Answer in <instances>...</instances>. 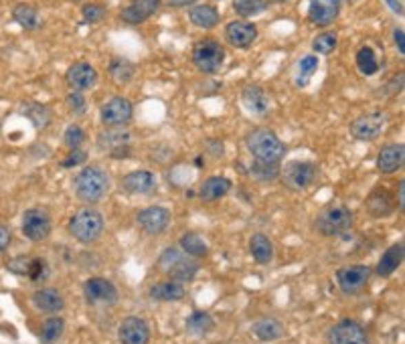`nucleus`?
I'll return each mask as SVG.
<instances>
[{"label":"nucleus","mask_w":405,"mask_h":344,"mask_svg":"<svg viewBox=\"0 0 405 344\" xmlns=\"http://www.w3.org/2000/svg\"><path fill=\"white\" fill-rule=\"evenodd\" d=\"M245 146H247V152L253 156L256 162L280 164L284 154H286L284 142L270 128H256V130H251L247 134V138H245Z\"/></svg>","instance_id":"f257e3e1"},{"label":"nucleus","mask_w":405,"mask_h":344,"mask_svg":"<svg viewBox=\"0 0 405 344\" xmlns=\"http://www.w3.org/2000/svg\"><path fill=\"white\" fill-rule=\"evenodd\" d=\"M73 191L79 201L83 203H98L110 191V178L100 166H85L75 174Z\"/></svg>","instance_id":"f03ea898"},{"label":"nucleus","mask_w":405,"mask_h":344,"mask_svg":"<svg viewBox=\"0 0 405 344\" xmlns=\"http://www.w3.org/2000/svg\"><path fill=\"white\" fill-rule=\"evenodd\" d=\"M69 233L79 243H94L100 239L103 233V217L100 211L92 206L79 208L69 219Z\"/></svg>","instance_id":"7ed1b4c3"},{"label":"nucleus","mask_w":405,"mask_h":344,"mask_svg":"<svg viewBox=\"0 0 405 344\" xmlns=\"http://www.w3.org/2000/svg\"><path fill=\"white\" fill-rule=\"evenodd\" d=\"M158 268L165 274H169L174 281H189L199 272V264L176 247H169L163 251L158 259Z\"/></svg>","instance_id":"20e7f679"},{"label":"nucleus","mask_w":405,"mask_h":344,"mask_svg":"<svg viewBox=\"0 0 405 344\" xmlns=\"http://www.w3.org/2000/svg\"><path fill=\"white\" fill-rule=\"evenodd\" d=\"M193 63L195 67L199 69L205 75H213L217 73L219 69L223 67V61H225V49L219 41L215 39H201L195 43L193 47Z\"/></svg>","instance_id":"39448f33"},{"label":"nucleus","mask_w":405,"mask_h":344,"mask_svg":"<svg viewBox=\"0 0 405 344\" xmlns=\"http://www.w3.org/2000/svg\"><path fill=\"white\" fill-rule=\"evenodd\" d=\"M351 225H353V213L342 205L326 206L316 217V229L326 237L340 235V233L349 231Z\"/></svg>","instance_id":"423d86ee"},{"label":"nucleus","mask_w":405,"mask_h":344,"mask_svg":"<svg viewBox=\"0 0 405 344\" xmlns=\"http://www.w3.org/2000/svg\"><path fill=\"white\" fill-rule=\"evenodd\" d=\"M134 105L130 100L116 96L100 107V120L105 128H126L132 122Z\"/></svg>","instance_id":"0eeeda50"},{"label":"nucleus","mask_w":405,"mask_h":344,"mask_svg":"<svg viewBox=\"0 0 405 344\" xmlns=\"http://www.w3.org/2000/svg\"><path fill=\"white\" fill-rule=\"evenodd\" d=\"M389 122V116L385 111H369L353 120L351 124V136L359 142H373L383 134L385 126Z\"/></svg>","instance_id":"6e6552de"},{"label":"nucleus","mask_w":405,"mask_h":344,"mask_svg":"<svg viewBox=\"0 0 405 344\" xmlns=\"http://www.w3.org/2000/svg\"><path fill=\"white\" fill-rule=\"evenodd\" d=\"M280 176L284 178L286 186L292 191L308 189L316 178V166L308 160H292L284 169H280Z\"/></svg>","instance_id":"1a4fd4ad"},{"label":"nucleus","mask_w":405,"mask_h":344,"mask_svg":"<svg viewBox=\"0 0 405 344\" xmlns=\"http://www.w3.org/2000/svg\"><path fill=\"white\" fill-rule=\"evenodd\" d=\"M21 227L29 241H45L51 233V217L43 208H29L23 215Z\"/></svg>","instance_id":"9d476101"},{"label":"nucleus","mask_w":405,"mask_h":344,"mask_svg":"<svg viewBox=\"0 0 405 344\" xmlns=\"http://www.w3.org/2000/svg\"><path fill=\"white\" fill-rule=\"evenodd\" d=\"M130 142L132 134L122 128H107L98 136V146L101 150H107L112 158H126L130 154Z\"/></svg>","instance_id":"9b49d317"},{"label":"nucleus","mask_w":405,"mask_h":344,"mask_svg":"<svg viewBox=\"0 0 405 344\" xmlns=\"http://www.w3.org/2000/svg\"><path fill=\"white\" fill-rule=\"evenodd\" d=\"M65 83L71 92H87L98 83V71L85 61H77L68 69Z\"/></svg>","instance_id":"f8f14e48"},{"label":"nucleus","mask_w":405,"mask_h":344,"mask_svg":"<svg viewBox=\"0 0 405 344\" xmlns=\"http://www.w3.org/2000/svg\"><path fill=\"white\" fill-rule=\"evenodd\" d=\"M83 296H85L87 304H92V306L114 304L118 300V290L112 281H107L103 277H92L83 286Z\"/></svg>","instance_id":"ddd939ff"},{"label":"nucleus","mask_w":405,"mask_h":344,"mask_svg":"<svg viewBox=\"0 0 405 344\" xmlns=\"http://www.w3.org/2000/svg\"><path fill=\"white\" fill-rule=\"evenodd\" d=\"M331 344H369V338L361 324L355 320H340L329 332Z\"/></svg>","instance_id":"4468645a"},{"label":"nucleus","mask_w":405,"mask_h":344,"mask_svg":"<svg viewBox=\"0 0 405 344\" xmlns=\"http://www.w3.org/2000/svg\"><path fill=\"white\" fill-rule=\"evenodd\" d=\"M258 39V29L253 23L247 21H231L225 27V41L233 47V49H249Z\"/></svg>","instance_id":"2eb2a0df"},{"label":"nucleus","mask_w":405,"mask_h":344,"mask_svg":"<svg viewBox=\"0 0 405 344\" xmlns=\"http://www.w3.org/2000/svg\"><path fill=\"white\" fill-rule=\"evenodd\" d=\"M138 225L142 227L144 233L148 235H158L163 233L170 223V211L165 206H148L138 213L136 217Z\"/></svg>","instance_id":"dca6fc26"},{"label":"nucleus","mask_w":405,"mask_h":344,"mask_svg":"<svg viewBox=\"0 0 405 344\" xmlns=\"http://www.w3.org/2000/svg\"><path fill=\"white\" fill-rule=\"evenodd\" d=\"M340 6H342V0H310L308 19L316 27H329L338 19Z\"/></svg>","instance_id":"f3484780"},{"label":"nucleus","mask_w":405,"mask_h":344,"mask_svg":"<svg viewBox=\"0 0 405 344\" xmlns=\"http://www.w3.org/2000/svg\"><path fill=\"white\" fill-rule=\"evenodd\" d=\"M369 268L367 266H346L340 268L337 272L338 288L344 294H357L365 288V283L369 281Z\"/></svg>","instance_id":"a211bd4d"},{"label":"nucleus","mask_w":405,"mask_h":344,"mask_svg":"<svg viewBox=\"0 0 405 344\" xmlns=\"http://www.w3.org/2000/svg\"><path fill=\"white\" fill-rule=\"evenodd\" d=\"M160 4H163V0H132L130 4H126L120 10V19L126 25H140V23L148 21L152 14H156Z\"/></svg>","instance_id":"6ab92c4d"},{"label":"nucleus","mask_w":405,"mask_h":344,"mask_svg":"<svg viewBox=\"0 0 405 344\" xmlns=\"http://www.w3.org/2000/svg\"><path fill=\"white\" fill-rule=\"evenodd\" d=\"M241 103L253 116H266L270 111V98L262 85L249 83L241 89Z\"/></svg>","instance_id":"aec40b11"},{"label":"nucleus","mask_w":405,"mask_h":344,"mask_svg":"<svg viewBox=\"0 0 405 344\" xmlns=\"http://www.w3.org/2000/svg\"><path fill=\"white\" fill-rule=\"evenodd\" d=\"M120 341H122V344H148V341H150V328H148V324L142 318L128 316L120 324Z\"/></svg>","instance_id":"412c9836"},{"label":"nucleus","mask_w":405,"mask_h":344,"mask_svg":"<svg viewBox=\"0 0 405 344\" xmlns=\"http://www.w3.org/2000/svg\"><path fill=\"white\" fill-rule=\"evenodd\" d=\"M405 146L404 144H387L377 154V171L381 174H393L404 166Z\"/></svg>","instance_id":"4be33fe9"},{"label":"nucleus","mask_w":405,"mask_h":344,"mask_svg":"<svg viewBox=\"0 0 405 344\" xmlns=\"http://www.w3.org/2000/svg\"><path fill=\"white\" fill-rule=\"evenodd\" d=\"M122 189L128 195H150L156 189V176L150 171H132L122 178Z\"/></svg>","instance_id":"5701e85b"},{"label":"nucleus","mask_w":405,"mask_h":344,"mask_svg":"<svg viewBox=\"0 0 405 344\" xmlns=\"http://www.w3.org/2000/svg\"><path fill=\"white\" fill-rule=\"evenodd\" d=\"M33 304L34 308L45 312V314H57V312L63 310L65 300H63V296L57 290L43 288V290H37L33 294Z\"/></svg>","instance_id":"b1692460"},{"label":"nucleus","mask_w":405,"mask_h":344,"mask_svg":"<svg viewBox=\"0 0 405 344\" xmlns=\"http://www.w3.org/2000/svg\"><path fill=\"white\" fill-rule=\"evenodd\" d=\"M395 208V201L391 199V195L387 193L385 186H375L369 199H367V211L371 213L373 217H387L391 215Z\"/></svg>","instance_id":"393cba45"},{"label":"nucleus","mask_w":405,"mask_h":344,"mask_svg":"<svg viewBox=\"0 0 405 344\" xmlns=\"http://www.w3.org/2000/svg\"><path fill=\"white\" fill-rule=\"evenodd\" d=\"M233 189L231 180L225 176H209L199 189V197L202 201H219Z\"/></svg>","instance_id":"a878e982"},{"label":"nucleus","mask_w":405,"mask_h":344,"mask_svg":"<svg viewBox=\"0 0 405 344\" xmlns=\"http://www.w3.org/2000/svg\"><path fill=\"white\" fill-rule=\"evenodd\" d=\"M219 10L211 4H197L191 6L189 10V21L197 27V29H213L219 25Z\"/></svg>","instance_id":"bb28decb"},{"label":"nucleus","mask_w":405,"mask_h":344,"mask_svg":"<svg viewBox=\"0 0 405 344\" xmlns=\"http://www.w3.org/2000/svg\"><path fill=\"white\" fill-rule=\"evenodd\" d=\"M251 332L258 341L262 343H273L278 338L284 336V326L280 320L276 318H260L253 326H251Z\"/></svg>","instance_id":"cd10ccee"},{"label":"nucleus","mask_w":405,"mask_h":344,"mask_svg":"<svg viewBox=\"0 0 405 344\" xmlns=\"http://www.w3.org/2000/svg\"><path fill=\"white\" fill-rule=\"evenodd\" d=\"M402 261H404V243L391 245V247L383 253V257L379 259V264H377V274L381 275V277H389V275L393 274V272L402 266Z\"/></svg>","instance_id":"c85d7f7f"},{"label":"nucleus","mask_w":405,"mask_h":344,"mask_svg":"<svg viewBox=\"0 0 405 344\" xmlns=\"http://www.w3.org/2000/svg\"><path fill=\"white\" fill-rule=\"evenodd\" d=\"M150 298L158 302H176L185 298V288L178 281H160L150 288Z\"/></svg>","instance_id":"c756f323"},{"label":"nucleus","mask_w":405,"mask_h":344,"mask_svg":"<svg viewBox=\"0 0 405 344\" xmlns=\"http://www.w3.org/2000/svg\"><path fill=\"white\" fill-rule=\"evenodd\" d=\"M110 77L116 85H126L134 79L136 73V65L132 61L124 59V57H116L110 61Z\"/></svg>","instance_id":"7c9ffc66"},{"label":"nucleus","mask_w":405,"mask_h":344,"mask_svg":"<svg viewBox=\"0 0 405 344\" xmlns=\"http://www.w3.org/2000/svg\"><path fill=\"white\" fill-rule=\"evenodd\" d=\"M249 251H251L253 259L258 264H262V266L270 264L271 259H273V245H271L270 237L264 235V233H256L251 237V241H249Z\"/></svg>","instance_id":"2f4dec72"},{"label":"nucleus","mask_w":405,"mask_h":344,"mask_svg":"<svg viewBox=\"0 0 405 344\" xmlns=\"http://www.w3.org/2000/svg\"><path fill=\"white\" fill-rule=\"evenodd\" d=\"M12 19L17 25H21L25 31H34L39 29L41 21H39V10L31 4H17L12 10Z\"/></svg>","instance_id":"473e14b6"},{"label":"nucleus","mask_w":405,"mask_h":344,"mask_svg":"<svg viewBox=\"0 0 405 344\" xmlns=\"http://www.w3.org/2000/svg\"><path fill=\"white\" fill-rule=\"evenodd\" d=\"M63 332H65V322H63V318L53 316V318H49V320L43 322L39 338H41V343L43 344H55L61 336H63Z\"/></svg>","instance_id":"72a5a7b5"},{"label":"nucleus","mask_w":405,"mask_h":344,"mask_svg":"<svg viewBox=\"0 0 405 344\" xmlns=\"http://www.w3.org/2000/svg\"><path fill=\"white\" fill-rule=\"evenodd\" d=\"M268 6H270V0H233V10L243 21L266 12Z\"/></svg>","instance_id":"f704fd0d"},{"label":"nucleus","mask_w":405,"mask_h":344,"mask_svg":"<svg viewBox=\"0 0 405 344\" xmlns=\"http://www.w3.org/2000/svg\"><path fill=\"white\" fill-rule=\"evenodd\" d=\"M357 67L359 71L363 73V75H367V77H371L375 75L377 71H379V61H377V55H375V51H373V47L369 45H365V47H361L359 51H357Z\"/></svg>","instance_id":"c9c22d12"},{"label":"nucleus","mask_w":405,"mask_h":344,"mask_svg":"<svg viewBox=\"0 0 405 344\" xmlns=\"http://www.w3.org/2000/svg\"><path fill=\"white\" fill-rule=\"evenodd\" d=\"M180 249H183L189 257H193V259L205 257V255L209 253L207 243H205L199 235H195V233H185V235L180 237Z\"/></svg>","instance_id":"e433bc0d"},{"label":"nucleus","mask_w":405,"mask_h":344,"mask_svg":"<svg viewBox=\"0 0 405 344\" xmlns=\"http://www.w3.org/2000/svg\"><path fill=\"white\" fill-rule=\"evenodd\" d=\"M187 330L195 336H205L213 330V318L207 312H193L187 320Z\"/></svg>","instance_id":"4c0bfd02"},{"label":"nucleus","mask_w":405,"mask_h":344,"mask_svg":"<svg viewBox=\"0 0 405 344\" xmlns=\"http://www.w3.org/2000/svg\"><path fill=\"white\" fill-rule=\"evenodd\" d=\"M23 114H27V118L33 122L34 128H45L51 122L49 107H45L41 103H27V105H23Z\"/></svg>","instance_id":"58836bf2"},{"label":"nucleus","mask_w":405,"mask_h":344,"mask_svg":"<svg viewBox=\"0 0 405 344\" xmlns=\"http://www.w3.org/2000/svg\"><path fill=\"white\" fill-rule=\"evenodd\" d=\"M338 45V34L333 31H324V33L316 34L312 41V51L318 55H331Z\"/></svg>","instance_id":"ea45409f"},{"label":"nucleus","mask_w":405,"mask_h":344,"mask_svg":"<svg viewBox=\"0 0 405 344\" xmlns=\"http://www.w3.org/2000/svg\"><path fill=\"white\" fill-rule=\"evenodd\" d=\"M249 174L262 182H271L280 176V164H266V162H256L251 164L249 169Z\"/></svg>","instance_id":"a19ab883"},{"label":"nucleus","mask_w":405,"mask_h":344,"mask_svg":"<svg viewBox=\"0 0 405 344\" xmlns=\"http://www.w3.org/2000/svg\"><path fill=\"white\" fill-rule=\"evenodd\" d=\"M107 14L105 6L100 4V2H90L81 8V17H83V23H90V25H96L103 21V17Z\"/></svg>","instance_id":"79ce46f5"},{"label":"nucleus","mask_w":405,"mask_h":344,"mask_svg":"<svg viewBox=\"0 0 405 344\" xmlns=\"http://www.w3.org/2000/svg\"><path fill=\"white\" fill-rule=\"evenodd\" d=\"M300 77H298V85H306L308 83V79L312 77V73H316V69H318V57L316 55H306L300 59Z\"/></svg>","instance_id":"37998d69"},{"label":"nucleus","mask_w":405,"mask_h":344,"mask_svg":"<svg viewBox=\"0 0 405 344\" xmlns=\"http://www.w3.org/2000/svg\"><path fill=\"white\" fill-rule=\"evenodd\" d=\"M65 105H68L69 114L73 116H83L85 109H87V100L81 92H69L68 98H65Z\"/></svg>","instance_id":"c03bdc74"},{"label":"nucleus","mask_w":405,"mask_h":344,"mask_svg":"<svg viewBox=\"0 0 405 344\" xmlns=\"http://www.w3.org/2000/svg\"><path fill=\"white\" fill-rule=\"evenodd\" d=\"M83 140H85V132L77 124H69L68 128H65V132H63V144L68 146L69 150L79 148L83 144Z\"/></svg>","instance_id":"a18cd8bd"},{"label":"nucleus","mask_w":405,"mask_h":344,"mask_svg":"<svg viewBox=\"0 0 405 344\" xmlns=\"http://www.w3.org/2000/svg\"><path fill=\"white\" fill-rule=\"evenodd\" d=\"M81 162H85V152L79 150V148H75V150H69L68 158L61 162V166H63V169H71V166H77V164H81Z\"/></svg>","instance_id":"49530a36"},{"label":"nucleus","mask_w":405,"mask_h":344,"mask_svg":"<svg viewBox=\"0 0 405 344\" xmlns=\"http://www.w3.org/2000/svg\"><path fill=\"white\" fill-rule=\"evenodd\" d=\"M404 89V73H397L385 87H383V96H395Z\"/></svg>","instance_id":"de8ad7c7"},{"label":"nucleus","mask_w":405,"mask_h":344,"mask_svg":"<svg viewBox=\"0 0 405 344\" xmlns=\"http://www.w3.org/2000/svg\"><path fill=\"white\" fill-rule=\"evenodd\" d=\"M393 41H395V47H397V51H399V55H405L404 29H395V31H393Z\"/></svg>","instance_id":"09e8293b"},{"label":"nucleus","mask_w":405,"mask_h":344,"mask_svg":"<svg viewBox=\"0 0 405 344\" xmlns=\"http://www.w3.org/2000/svg\"><path fill=\"white\" fill-rule=\"evenodd\" d=\"M8 243H10V231L0 225V251H4L8 247Z\"/></svg>","instance_id":"8fccbe9b"},{"label":"nucleus","mask_w":405,"mask_h":344,"mask_svg":"<svg viewBox=\"0 0 405 344\" xmlns=\"http://www.w3.org/2000/svg\"><path fill=\"white\" fill-rule=\"evenodd\" d=\"M197 0H165V4L170 8H183V6H193Z\"/></svg>","instance_id":"3c124183"},{"label":"nucleus","mask_w":405,"mask_h":344,"mask_svg":"<svg viewBox=\"0 0 405 344\" xmlns=\"http://www.w3.org/2000/svg\"><path fill=\"white\" fill-rule=\"evenodd\" d=\"M404 186H405V182H404V180H402V182H399V186H397V206H399V208H404V206H405Z\"/></svg>","instance_id":"603ef678"},{"label":"nucleus","mask_w":405,"mask_h":344,"mask_svg":"<svg viewBox=\"0 0 405 344\" xmlns=\"http://www.w3.org/2000/svg\"><path fill=\"white\" fill-rule=\"evenodd\" d=\"M270 2H288V0H270Z\"/></svg>","instance_id":"864d4df0"},{"label":"nucleus","mask_w":405,"mask_h":344,"mask_svg":"<svg viewBox=\"0 0 405 344\" xmlns=\"http://www.w3.org/2000/svg\"><path fill=\"white\" fill-rule=\"evenodd\" d=\"M75 2H79V0H75Z\"/></svg>","instance_id":"5fc2aeb1"}]
</instances>
